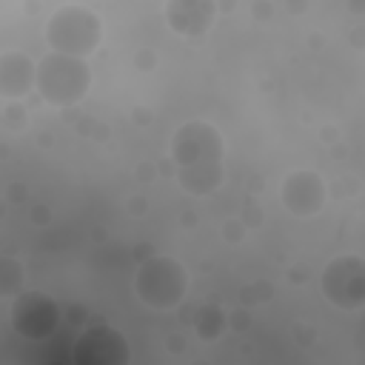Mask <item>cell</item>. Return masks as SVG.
I'll return each mask as SVG.
<instances>
[{
	"label": "cell",
	"mask_w": 365,
	"mask_h": 365,
	"mask_svg": "<svg viewBox=\"0 0 365 365\" xmlns=\"http://www.w3.org/2000/svg\"><path fill=\"white\" fill-rule=\"evenodd\" d=\"M279 205L297 217H317L328 205V182L317 168H294L279 180Z\"/></svg>",
	"instance_id": "obj_8"
},
{
	"label": "cell",
	"mask_w": 365,
	"mask_h": 365,
	"mask_svg": "<svg viewBox=\"0 0 365 365\" xmlns=\"http://www.w3.org/2000/svg\"><path fill=\"white\" fill-rule=\"evenodd\" d=\"M225 331H231V325H228V311H222V308L214 305V302L197 308V314H194V334H197V339H202V342H217V339L225 336Z\"/></svg>",
	"instance_id": "obj_11"
},
{
	"label": "cell",
	"mask_w": 365,
	"mask_h": 365,
	"mask_svg": "<svg viewBox=\"0 0 365 365\" xmlns=\"http://www.w3.org/2000/svg\"><path fill=\"white\" fill-rule=\"evenodd\" d=\"M251 11H254V17H257L259 23H265V20L274 14V3H268V0H254V3H251Z\"/></svg>",
	"instance_id": "obj_16"
},
{
	"label": "cell",
	"mask_w": 365,
	"mask_h": 365,
	"mask_svg": "<svg viewBox=\"0 0 365 365\" xmlns=\"http://www.w3.org/2000/svg\"><path fill=\"white\" fill-rule=\"evenodd\" d=\"M128 214H145V197H131L128 200Z\"/></svg>",
	"instance_id": "obj_18"
},
{
	"label": "cell",
	"mask_w": 365,
	"mask_h": 365,
	"mask_svg": "<svg viewBox=\"0 0 365 365\" xmlns=\"http://www.w3.org/2000/svg\"><path fill=\"white\" fill-rule=\"evenodd\" d=\"M103 37H106L103 17L83 3L57 6L43 26V40L51 51H63L86 60L103 46Z\"/></svg>",
	"instance_id": "obj_4"
},
{
	"label": "cell",
	"mask_w": 365,
	"mask_h": 365,
	"mask_svg": "<svg viewBox=\"0 0 365 365\" xmlns=\"http://www.w3.org/2000/svg\"><path fill=\"white\" fill-rule=\"evenodd\" d=\"M225 137L211 120L191 117L171 131L168 163L174 182L188 197H214L225 185Z\"/></svg>",
	"instance_id": "obj_1"
},
{
	"label": "cell",
	"mask_w": 365,
	"mask_h": 365,
	"mask_svg": "<svg viewBox=\"0 0 365 365\" xmlns=\"http://www.w3.org/2000/svg\"><path fill=\"white\" fill-rule=\"evenodd\" d=\"M20 291H23V265L11 254H6L0 259V294L11 299Z\"/></svg>",
	"instance_id": "obj_12"
},
{
	"label": "cell",
	"mask_w": 365,
	"mask_h": 365,
	"mask_svg": "<svg viewBox=\"0 0 365 365\" xmlns=\"http://www.w3.org/2000/svg\"><path fill=\"white\" fill-rule=\"evenodd\" d=\"M220 0H165L163 3V23L171 34L182 40H197L208 34L217 23Z\"/></svg>",
	"instance_id": "obj_9"
},
{
	"label": "cell",
	"mask_w": 365,
	"mask_h": 365,
	"mask_svg": "<svg viewBox=\"0 0 365 365\" xmlns=\"http://www.w3.org/2000/svg\"><path fill=\"white\" fill-rule=\"evenodd\" d=\"M319 294L336 311L365 308V257L336 254L319 268Z\"/></svg>",
	"instance_id": "obj_5"
},
{
	"label": "cell",
	"mask_w": 365,
	"mask_h": 365,
	"mask_svg": "<svg viewBox=\"0 0 365 365\" xmlns=\"http://www.w3.org/2000/svg\"><path fill=\"white\" fill-rule=\"evenodd\" d=\"M157 63H160V57H157V51H154V48L143 46V48H137V51H134V66H137L140 71H154V68H157Z\"/></svg>",
	"instance_id": "obj_14"
},
{
	"label": "cell",
	"mask_w": 365,
	"mask_h": 365,
	"mask_svg": "<svg viewBox=\"0 0 365 365\" xmlns=\"http://www.w3.org/2000/svg\"><path fill=\"white\" fill-rule=\"evenodd\" d=\"M9 322L26 342H48L60 328V305L46 291L23 288L17 297H11Z\"/></svg>",
	"instance_id": "obj_6"
},
{
	"label": "cell",
	"mask_w": 365,
	"mask_h": 365,
	"mask_svg": "<svg viewBox=\"0 0 365 365\" xmlns=\"http://www.w3.org/2000/svg\"><path fill=\"white\" fill-rule=\"evenodd\" d=\"M94 74L86 57L63 54V51H46L37 60V88L34 94L60 111H68L80 106L91 91Z\"/></svg>",
	"instance_id": "obj_3"
},
{
	"label": "cell",
	"mask_w": 365,
	"mask_h": 365,
	"mask_svg": "<svg viewBox=\"0 0 365 365\" xmlns=\"http://www.w3.org/2000/svg\"><path fill=\"white\" fill-rule=\"evenodd\" d=\"M191 291V274L188 265L171 254H148L137 262V271L131 277V294L140 305L151 311H174L185 302Z\"/></svg>",
	"instance_id": "obj_2"
},
{
	"label": "cell",
	"mask_w": 365,
	"mask_h": 365,
	"mask_svg": "<svg viewBox=\"0 0 365 365\" xmlns=\"http://www.w3.org/2000/svg\"><path fill=\"white\" fill-rule=\"evenodd\" d=\"M68 359L74 365H128L131 348L120 328L108 322H94L77 334Z\"/></svg>",
	"instance_id": "obj_7"
},
{
	"label": "cell",
	"mask_w": 365,
	"mask_h": 365,
	"mask_svg": "<svg viewBox=\"0 0 365 365\" xmlns=\"http://www.w3.org/2000/svg\"><path fill=\"white\" fill-rule=\"evenodd\" d=\"M245 234H248V225H245L242 220H228V222L222 225V240H225V242H242Z\"/></svg>",
	"instance_id": "obj_15"
},
{
	"label": "cell",
	"mask_w": 365,
	"mask_h": 365,
	"mask_svg": "<svg viewBox=\"0 0 365 365\" xmlns=\"http://www.w3.org/2000/svg\"><path fill=\"white\" fill-rule=\"evenodd\" d=\"M51 220V211L46 205H31V222L34 225H46Z\"/></svg>",
	"instance_id": "obj_17"
},
{
	"label": "cell",
	"mask_w": 365,
	"mask_h": 365,
	"mask_svg": "<svg viewBox=\"0 0 365 365\" xmlns=\"http://www.w3.org/2000/svg\"><path fill=\"white\" fill-rule=\"evenodd\" d=\"M37 88V60L26 51H3L0 54V97L3 100H26Z\"/></svg>",
	"instance_id": "obj_10"
},
{
	"label": "cell",
	"mask_w": 365,
	"mask_h": 365,
	"mask_svg": "<svg viewBox=\"0 0 365 365\" xmlns=\"http://www.w3.org/2000/svg\"><path fill=\"white\" fill-rule=\"evenodd\" d=\"M0 123L6 131H23L29 125V111H26L23 100H6L3 111H0Z\"/></svg>",
	"instance_id": "obj_13"
}]
</instances>
